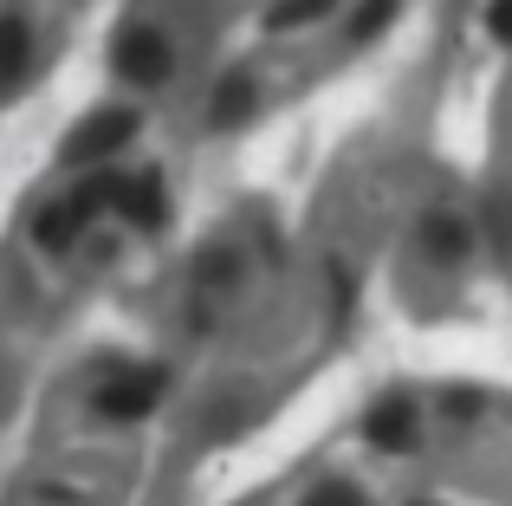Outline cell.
Returning <instances> with one entry per match:
<instances>
[{"mask_svg":"<svg viewBox=\"0 0 512 506\" xmlns=\"http://www.w3.org/2000/svg\"><path fill=\"white\" fill-rule=\"evenodd\" d=\"M26 52H33V33H26L20 13H7V20H0V85H13V78L26 72Z\"/></svg>","mask_w":512,"mask_h":506,"instance_id":"cell-6","label":"cell"},{"mask_svg":"<svg viewBox=\"0 0 512 506\" xmlns=\"http://www.w3.org/2000/svg\"><path fill=\"white\" fill-rule=\"evenodd\" d=\"M137 137V111H91L85 124L65 137V169H91V163H111L124 143Z\"/></svg>","mask_w":512,"mask_h":506,"instance_id":"cell-1","label":"cell"},{"mask_svg":"<svg viewBox=\"0 0 512 506\" xmlns=\"http://www.w3.org/2000/svg\"><path fill=\"white\" fill-rule=\"evenodd\" d=\"M117 72H124L130 85H163L175 72V46L150 20H130L124 33H117Z\"/></svg>","mask_w":512,"mask_h":506,"instance_id":"cell-2","label":"cell"},{"mask_svg":"<svg viewBox=\"0 0 512 506\" xmlns=\"http://www.w3.org/2000/svg\"><path fill=\"white\" fill-rule=\"evenodd\" d=\"M253 98H260V91H253V78L247 72H227L221 91H214V124H240V117L253 111Z\"/></svg>","mask_w":512,"mask_h":506,"instance_id":"cell-7","label":"cell"},{"mask_svg":"<svg viewBox=\"0 0 512 506\" xmlns=\"http://www.w3.org/2000/svg\"><path fill=\"white\" fill-rule=\"evenodd\" d=\"M363 435H370V448H389V455L415 448V403H402V396L376 403V409H370V422H363Z\"/></svg>","mask_w":512,"mask_h":506,"instance_id":"cell-4","label":"cell"},{"mask_svg":"<svg viewBox=\"0 0 512 506\" xmlns=\"http://www.w3.org/2000/svg\"><path fill=\"white\" fill-rule=\"evenodd\" d=\"M422 241H428V247H448V253H454V247H467V234L454 228L448 215H435V221H428V228H422Z\"/></svg>","mask_w":512,"mask_h":506,"instance_id":"cell-9","label":"cell"},{"mask_svg":"<svg viewBox=\"0 0 512 506\" xmlns=\"http://www.w3.org/2000/svg\"><path fill=\"white\" fill-rule=\"evenodd\" d=\"M163 370H124V377H111L98 390V416L104 422H137V416H150L156 403H163Z\"/></svg>","mask_w":512,"mask_h":506,"instance_id":"cell-3","label":"cell"},{"mask_svg":"<svg viewBox=\"0 0 512 506\" xmlns=\"http://www.w3.org/2000/svg\"><path fill=\"white\" fill-rule=\"evenodd\" d=\"M78 221H85V208H78V202H52V208H39V221H33V241L46 247V253H59V247H72Z\"/></svg>","mask_w":512,"mask_h":506,"instance_id":"cell-5","label":"cell"},{"mask_svg":"<svg viewBox=\"0 0 512 506\" xmlns=\"http://www.w3.org/2000/svg\"><path fill=\"white\" fill-rule=\"evenodd\" d=\"M305 506H363V494H357V487H344V481H325V487L305 494Z\"/></svg>","mask_w":512,"mask_h":506,"instance_id":"cell-8","label":"cell"}]
</instances>
